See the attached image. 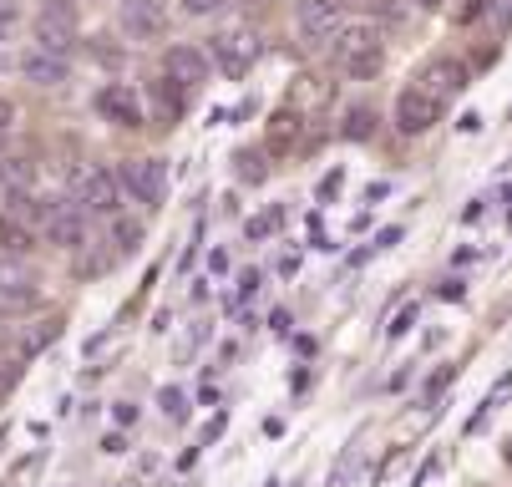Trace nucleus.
Listing matches in <instances>:
<instances>
[{"label":"nucleus","mask_w":512,"mask_h":487,"mask_svg":"<svg viewBox=\"0 0 512 487\" xmlns=\"http://www.w3.org/2000/svg\"><path fill=\"white\" fill-rule=\"evenodd\" d=\"M218 6H224V0H183L188 16H208V11H218Z\"/></svg>","instance_id":"30"},{"label":"nucleus","mask_w":512,"mask_h":487,"mask_svg":"<svg viewBox=\"0 0 512 487\" xmlns=\"http://www.w3.org/2000/svg\"><path fill=\"white\" fill-rule=\"evenodd\" d=\"M259 51H264V41H259V31H249V26H224V31H213V66H218L224 77H234V82L254 72Z\"/></svg>","instance_id":"4"},{"label":"nucleus","mask_w":512,"mask_h":487,"mask_svg":"<svg viewBox=\"0 0 512 487\" xmlns=\"http://www.w3.org/2000/svg\"><path fill=\"white\" fill-rule=\"evenodd\" d=\"M295 26H300L305 41L325 46V41H335L350 21H345V6H340V0H300V6H295Z\"/></svg>","instance_id":"10"},{"label":"nucleus","mask_w":512,"mask_h":487,"mask_svg":"<svg viewBox=\"0 0 512 487\" xmlns=\"http://www.w3.org/2000/svg\"><path fill=\"white\" fill-rule=\"evenodd\" d=\"M330 61H335V72H345L350 82L381 77V66H386V36H381V26L350 21V26L330 41Z\"/></svg>","instance_id":"1"},{"label":"nucleus","mask_w":512,"mask_h":487,"mask_svg":"<svg viewBox=\"0 0 512 487\" xmlns=\"http://www.w3.org/2000/svg\"><path fill=\"white\" fill-rule=\"evenodd\" d=\"M452 381H457V366L431 371V376H426V386H421V401H426V406H436V401H442V391H447Z\"/></svg>","instance_id":"25"},{"label":"nucleus","mask_w":512,"mask_h":487,"mask_svg":"<svg viewBox=\"0 0 512 487\" xmlns=\"http://www.w3.org/2000/svg\"><path fill=\"white\" fill-rule=\"evenodd\" d=\"M97 112L112 122V127H142L148 122V112H142V97L127 87V82H107L97 92Z\"/></svg>","instance_id":"14"},{"label":"nucleus","mask_w":512,"mask_h":487,"mask_svg":"<svg viewBox=\"0 0 512 487\" xmlns=\"http://www.w3.org/2000/svg\"><path fill=\"white\" fill-rule=\"evenodd\" d=\"M112 264H117V254H112V249H102V244L92 239V244H82V249H77V264H71V269H77L82 280H97V274H107Z\"/></svg>","instance_id":"19"},{"label":"nucleus","mask_w":512,"mask_h":487,"mask_svg":"<svg viewBox=\"0 0 512 487\" xmlns=\"http://www.w3.org/2000/svg\"><path fill=\"white\" fill-rule=\"evenodd\" d=\"M188 97H193V92L173 87L168 77H163V82H153V107H158V117H163V122H178V117L188 112Z\"/></svg>","instance_id":"17"},{"label":"nucleus","mask_w":512,"mask_h":487,"mask_svg":"<svg viewBox=\"0 0 512 487\" xmlns=\"http://www.w3.org/2000/svg\"><path fill=\"white\" fill-rule=\"evenodd\" d=\"M0 11H11V0H0Z\"/></svg>","instance_id":"39"},{"label":"nucleus","mask_w":512,"mask_h":487,"mask_svg":"<svg viewBox=\"0 0 512 487\" xmlns=\"http://www.w3.org/2000/svg\"><path fill=\"white\" fill-rule=\"evenodd\" d=\"M208 269H213V274H229V254L213 249V254H208Z\"/></svg>","instance_id":"35"},{"label":"nucleus","mask_w":512,"mask_h":487,"mask_svg":"<svg viewBox=\"0 0 512 487\" xmlns=\"http://www.w3.org/2000/svg\"><path fill=\"white\" fill-rule=\"evenodd\" d=\"M122 198H127L122 193V178L107 163H87V168L71 173V203H77L87 219H117L122 214Z\"/></svg>","instance_id":"2"},{"label":"nucleus","mask_w":512,"mask_h":487,"mask_svg":"<svg viewBox=\"0 0 512 487\" xmlns=\"http://www.w3.org/2000/svg\"><path fill=\"white\" fill-rule=\"evenodd\" d=\"M11 31H16V11H0V46L11 41Z\"/></svg>","instance_id":"34"},{"label":"nucleus","mask_w":512,"mask_h":487,"mask_svg":"<svg viewBox=\"0 0 512 487\" xmlns=\"http://www.w3.org/2000/svg\"><path fill=\"white\" fill-rule=\"evenodd\" d=\"M0 183H6L11 193H31V183H36V168H31L26 158H0Z\"/></svg>","instance_id":"22"},{"label":"nucleus","mask_w":512,"mask_h":487,"mask_svg":"<svg viewBox=\"0 0 512 487\" xmlns=\"http://www.w3.org/2000/svg\"><path fill=\"white\" fill-rule=\"evenodd\" d=\"M376 112L371 107H350L345 112V122H340V137H345V143H371V137H376Z\"/></svg>","instance_id":"20"},{"label":"nucleus","mask_w":512,"mask_h":487,"mask_svg":"<svg viewBox=\"0 0 512 487\" xmlns=\"http://www.w3.org/2000/svg\"><path fill=\"white\" fill-rule=\"evenodd\" d=\"M31 244H36V234H31L21 219L0 214V259H26V254H31Z\"/></svg>","instance_id":"16"},{"label":"nucleus","mask_w":512,"mask_h":487,"mask_svg":"<svg viewBox=\"0 0 512 487\" xmlns=\"http://www.w3.org/2000/svg\"><path fill=\"white\" fill-rule=\"evenodd\" d=\"M371 11H381L391 26L396 21H406V11H411V0H371Z\"/></svg>","instance_id":"27"},{"label":"nucleus","mask_w":512,"mask_h":487,"mask_svg":"<svg viewBox=\"0 0 512 487\" xmlns=\"http://www.w3.org/2000/svg\"><path fill=\"white\" fill-rule=\"evenodd\" d=\"M411 6H416V11H426V16H431V11H442V6H447V0H411Z\"/></svg>","instance_id":"36"},{"label":"nucleus","mask_w":512,"mask_h":487,"mask_svg":"<svg viewBox=\"0 0 512 487\" xmlns=\"http://www.w3.org/2000/svg\"><path fill=\"white\" fill-rule=\"evenodd\" d=\"M41 239L56 244V249H71V254H77L82 244H92V224H87V214H82V208L71 203V198H51V214H46Z\"/></svg>","instance_id":"6"},{"label":"nucleus","mask_w":512,"mask_h":487,"mask_svg":"<svg viewBox=\"0 0 512 487\" xmlns=\"http://www.w3.org/2000/svg\"><path fill=\"white\" fill-rule=\"evenodd\" d=\"M41 305V285L21 259H0V315H26Z\"/></svg>","instance_id":"8"},{"label":"nucleus","mask_w":512,"mask_h":487,"mask_svg":"<svg viewBox=\"0 0 512 487\" xmlns=\"http://www.w3.org/2000/svg\"><path fill=\"white\" fill-rule=\"evenodd\" d=\"M163 77L183 92H198L208 82V56L198 46H168L163 51Z\"/></svg>","instance_id":"13"},{"label":"nucleus","mask_w":512,"mask_h":487,"mask_svg":"<svg viewBox=\"0 0 512 487\" xmlns=\"http://www.w3.org/2000/svg\"><path fill=\"white\" fill-rule=\"evenodd\" d=\"M467 82H472V72H467V61H457V56H431L421 72H411V87L431 92L436 102H452L457 92H467Z\"/></svg>","instance_id":"7"},{"label":"nucleus","mask_w":512,"mask_h":487,"mask_svg":"<svg viewBox=\"0 0 512 487\" xmlns=\"http://www.w3.org/2000/svg\"><path fill=\"white\" fill-rule=\"evenodd\" d=\"M117 26L132 41H163L168 36V6L163 0H117Z\"/></svg>","instance_id":"11"},{"label":"nucleus","mask_w":512,"mask_h":487,"mask_svg":"<svg viewBox=\"0 0 512 487\" xmlns=\"http://www.w3.org/2000/svg\"><path fill=\"white\" fill-rule=\"evenodd\" d=\"M66 72H71V66H66L61 56H51V51H36V46H31V51L21 56V77L36 82V87H61Z\"/></svg>","instance_id":"15"},{"label":"nucleus","mask_w":512,"mask_h":487,"mask_svg":"<svg viewBox=\"0 0 512 487\" xmlns=\"http://www.w3.org/2000/svg\"><path fill=\"white\" fill-rule=\"evenodd\" d=\"M31 36H36V51H51V56L66 61L77 51V0H41Z\"/></svg>","instance_id":"3"},{"label":"nucleus","mask_w":512,"mask_h":487,"mask_svg":"<svg viewBox=\"0 0 512 487\" xmlns=\"http://www.w3.org/2000/svg\"><path fill=\"white\" fill-rule=\"evenodd\" d=\"M56 335H61V320H41V330H26V340H21V351H26V356H36L41 345H51Z\"/></svg>","instance_id":"26"},{"label":"nucleus","mask_w":512,"mask_h":487,"mask_svg":"<svg viewBox=\"0 0 512 487\" xmlns=\"http://www.w3.org/2000/svg\"><path fill=\"white\" fill-rule=\"evenodd\" d=\"M284 219H289V208H284V203H269L259 219L244 224V239H249V244H264V239H274V234L284 229Z\"/></svg>","instance_id":"18"},{"label":"nucleus","mask_w":512,"mask_h":487,"mask_svg":"<svg viewBox=\"0 0 512 487\" xmlns=\"http://www.w3.org/2000/svg\"><path fill=\"white\" fill-rule=\"evenodd\" d=\"M502 462H507V467H512V437H507V442H502Z\"/></svg>","instance_id":"38"},{"label":"nucleus","mask_w":512,"mask_h":487,"mask_svg":"<svg viewBox=\"0 0 512 487\" xmlns=\"http://www.w3.org/2000/svg\"><path fill=\"white\" fill-rule=\"evenodd\" d=\"M137 249H142V224L127 219V214H117V219H112V254L127 259V254H137Z\"/></svg>","instance_id":"21"},{"label":"nucleus","mask_w":512,"mask_h":487,"mask_svg":"<svg viewBox=\"0 0 512 487\" xmlns=\"http://www.w3.org/2000/svg\"><path fill=\"white\" fill-rule=\"evenodd\" d=\"M234 163H239V168H234V173H239V183H264V178H269V153H264V148H259V153H254V148H244Z\"/></svg>","instance_id":"23"},{"label":"nucleus","mask_w":512,"mask_h":487,"mask_svg":"<svg viewBox=\"0 0 512 487\" xmlns=\"http://www.w3.org/2000/svg\"><path fill=\"white\" fill-rule=\"evenodd\" d=\"M497 31H512V0L502 6V21H497Z\"/></svg>","instance_id":"37"},{"label":"nucleus","mask_w":512,"mask_h":487,"mask_svg":"<svg viewBox=\"0 0 512 487\" xmlns=\"http://www.w3.org/2000/svg\"><path fill=\"white\" fill-rule=\"evenodd\" d=\"M11 127H16V102H11V97H0V137H6Z\"/></svg>","instance_id":"28"},{"label":"nucleus","mask_w":512,"mask_h":487,"mask_svg":"<svg viewBox=\"0 0 512 487\" xmlns=\"http://www.w3.org/2000/svg\"><path fill=\"white\" fill-rule=\"evenodd\" d=\"M158 406H163L168 422H188V391L183 386H163L158 391Z\"/></svg>","instance_id":"24"},{"label":"nucleus","mask_w":512,"mask_h":487,"mask_svg":"<svg viewBox=\"0 0 512 487\" xmlns=\"http://www.w3.org/2000/svg\"><path fill=\"white\" fill-rule=\"evenodd\" d=\"M487 6H492V0H467V6H462V16H457V21H477V16H482Z\"/></svg>","instance_id":"32"},{"label":"nucleus","mask_w":512,"mask_h":487,"mask_svg":"<svg viewBox=\"0 0 512 487\" xmlns=\"http://www.w3.org/2000/svg\"><path fill=\"white\" fill-rule=\"evenodd\" d=\"M254 290H259V269H249V274H239V295L249 300Z\"/></svg>","instance_id":"33"},{"label":"nucleus","mask_w":512,"mask_h":487,"mask_svg":"<svg viewBox=\"0 0 512 487\" xmlns=\"http://www.w3.org/2000/svg\"><path fill=\"white\" fill-rule=\"evenodd\" d=\"M411 325H416V305H406V310L396 315V325H391V340H396V335H406Z\"/></svg>","instance_id":"29"},{"label":"nucleus","mask_w":512,"mask_h":487,"mask_svg":"<svg viewBox=\"0 0 512 487\" xmlns=\"http://www.w3.org/2000/svg\"><path fill=\"white\" fill-rule=\"evenodd\" d=\"M300 143H305V112L300 107H279L264 122V153L269 158H295Z\"/></svg>","instance_id":"12"},{"label":"nucleus","mask_w":512,"mask_h":487,"mask_svg":"<svg viewBox=\"0 0 512 487\" xmlns=\"http://www.w3.org/2000/svg\"><path fill=\"white\" fill-rule=\"evenodd\" d=\"M117 178H122V193L142 208H158L163 193H168V163L163 158H132V163L117 168Z\"/></svg>","instance_id":"5"},{"label":"nucleus","mask_w":512,"mask_h":487,"mask_svg":"<svg viewBox=\"0 0 512 487\" xmlns=\"http://www.w3.org/2000/svg\"><path fill=\"white\" fill-rule=\"evenodd\" d=\"M442 112H447V102H436L431 92H421V87H411V82L396 92V127H401L406 137L431 132L436 122H442Z\"/></svg>","instance_id":"9"},{"label":"nucleus","mask_w":512,"mask_h":487,"mask_svg":"<svg viewBox=\"0 0 512 487\" xmlns=\"http://www.w3.org/2000/svg\"><path fill=\"white\" fill-rule=\"evenodd\" d=\"M340 183H345V173H340V168H335V173H325V183H320V198L340 193Z\"/></svg>","instance_id":"31"}]
</instances>
